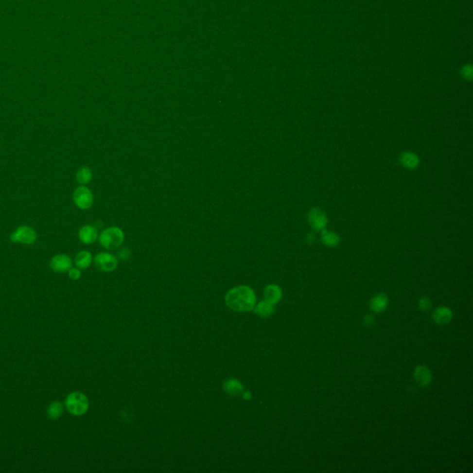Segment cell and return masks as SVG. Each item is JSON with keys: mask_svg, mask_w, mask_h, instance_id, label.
<instances>
[{"mask_svg": "<svg viewBox=\"0 0 473 473\" xmlns=\"http://www.w3.org/2000/svg\"><path fill=\"white\" fill-rule=\"evenodd\" d=\"M94 265L102 272H112L118 266V259L109 252H99L94 257Z\"/></svg>", "mask_w": 473, "mask_h": 473, "instance_id": "8992f818", "label": "cell"}, {"mask_svg": "<svg viewBox=\"0 0 473 473\" xmlns=\"http://www.w3.org/2000/svg\"><path fill=\"white\" fill-rule=\"evenodd\" d=\"M63 410H64L63 405L60 402H58V401H55V402L51 403L48 406V408H47V416L49 417V419H51V420H56V419H58V418L62 416Z\"/></svg>", "mask_w": 473, "mask_h": 473, "instance_id": "ffe728a7", "label": "cell"}, {"mask_svg": "<svg viewBox=\"0 0 473 473\" xmlns=\"http://www.w3.org/2000/svg\"><path fill=\"white\" fill-rule=\"evenodd\" d=\"M399 162L407 169H415L420 164V158L415 153L404 152L399 157Z\"/></svg>", "mask_w": 473, "mask_h": 473, "instance_id": "7c38bea8", "label": "cell"}, {"mask_svg": "<svg viewBox=\"0 0 473 473\" xmlns=\"http://www.w3.org/2000/svg\"><path fill=\"white\" fill-rule=\"evenodd\" d=\"M308 220L312 228L315 230L322 231L325 229L326 225H327V216L325 212L320 209V208H314L312 209L309 214H308Z\"/></svg>", "mask_w": 473, "mask_h": 473, "instance_id": "52a82bcc", "label": "cell"}, {"mask_svg": "<svg viewBox=\"0 0 473 473\" xmlns=\"http://www.w3.org/2000/svg\"><path fill=\"white\" fill-rule=\"evenodd\" d=\"M264 299L273 304H277L282 298V290L278 285L271 284L264 288Z\"/></svg>", "mask_w": 473, "mask_h": 473, "instance_id": "4fadbf2b", "label": "cell"}, {"mask_svg": "<svg viewBox=\"0 0 473 473\" xmlns=\"http://www.w3.org/2000/svg\"><path fill=\"white\" fill-rule=\"evenodd\" d=\"M130 256V251L128 248H121L120 251H118V257L121 260H127Z\"/></svg>", "mask_w": 473, "mask_h": 473, "instance_id": "cb8c5ba5", "label": "cell"}, {"mask_svg": "<svg viewBox=\"0 0 473 473\" xmlns=\"http://www.w3.org/2000/svg\"><path fill=\"white\" fill-rule=\"evenodd\" d=\"M97 239H98V231L93 226L85 225L80 228L79 240L84 244H87V245L93 244Z\"/></svg>", "mask_w": 473, "mask_h": 473, "instance_id": "30bf717a", "label": "cell"}, {"mask_svg": "<svg viewBox=\"0 0 473 473\" xmlns=\"http://www.w3.org/2000/svg\"><path fill=\"white\" fill-rule=\"evenodd\" d=\"M453 318L452 311L447 307H439L433 313V320L440 325H447Z\"/></svg>", "mask_w": 473, "mask_h": 473, "instance_id": "8fae6325", "label": "cell"}, {"mask_svg": "<svg viewBox=\"0 0 473 473\" xmlns=\"http://www.w3.org/2000/svg\"><path fill=\"white\" fill-rule=\"evenodd\" d=\"M50 268L56 273H67L72 267V260L67 254H56L50 260Z\"/></svg>", "mask_w": 473, "mask_h": 473, "instance_id": "ba28073f", "label": "cell"}, {"mask_svg": "<svg viewBox=\"0 0 473 473\" xmlns=\"http://www.w3.org/2000/svg\"><path fill=\"white\" fill-rule=\"evenodd\" d=\"M93 262V256L92 253L88 251H82L77 253L75 257V265L79 269H87Z\"/></svg>", "mask_w": 473, "mask_h": 473, "instance_id": "5bb4252c", "label": "cell"}, {"mask_svg": "<svg viewBox=\"0 0 473 473\" xmlns=\"http://www.w3.org/2000/svg\"><path fill=\"white\" fill-rule=\"evenodd\" d=\"M388 305V298L385 294H378L372 298L370 301L371 309L375 313L384 312Z\"/></svg>", "mask_w": 473, "mask_h": 473, "instance_id": "2e32d148", "label": "cell"}, {"mask_svg": "<svg viewBox=\"0 0 473 473\" xmlns=\"http://www.w3.org/2000/svg\"><path fill=\"white\" fill-rule=\"evenodd\" d=\"M242 394H243V398L246 399V400H249V399H251V396L250 392H243Z\"/></svg>", "mask_w": 473, "mask_h": 473, "instance_id": "d4e9b609", "label": "cell"}, {"mask_svg": "<svg viewBox=\"0 0 473 473\" xmlns=\"http://www.w3.org/2000/svg\"><path fill=\"white\" fill-rule=\"evenodd\" d=\"M413 376H414V380L416 381L418 385L421 387L428 386L433 379L432 372L424 365L417 366L413 372Z\"/></svg>", "mask_w": 473, "mask_h": 473, "instance_id": "9c48e42d", "label": "cell"}, {"mask_svg": "<svg viewBox=\"0 0 473 473\" xmlns=\"http://www.w3.org/2000/svg\"><path fill=\"white\" fill-rule=\"evenodd\" d=\"M227 305L239 313H247L256 305V296L252 288L248 286H239L228 291L225 298Z\"/></svg>", "mask_w": 473, "mask_h": 473, "instance_id": "6da1fadb", "label": "cell"}, {"mask_svg": "<svg viewBox=\"0 0 473 473\" xmlns=\"http://www.w3.org/2000/svg\"><path fill=\"white\" fill-rule=\"evenodd\" d=\"M88 398L81 392H72L67 396L65 407L73 416H83L89 409Z\"/></svg>", "mask_w": 473, "mask_h": 473, "instance_id": "7a4b0ae2", "label": "cell"}, {"mask_svg": "<svg viewBox=\"0 0 473 473\" xmlns=\"http://www.w3.org/2000/svg\"><path fill=\"white\" fill-rule=\"evenodd\" d=\"M68 274H69V277L70 279L71 280H78V279H81L82 277V273H81V269H79L78 267H71L70 269L68 271Z\"/></svg>", "mask_w": 473, "mask_h": 473, "instance_id": "603a6c76", "label": "cell"}, {"mask_svg": "<svg viewBox=\"0 0 473 473\" xmlns=\"http://www.w3.org/2000/svg\"><path fill=\"white\" fill-rule=\"evenodd\" d=\"M275 305L276 304H273V303H271L269 301L264 299V300L259 302L258 304H256L253 308V311L256 315H258L259 316L267 317V316H270L274 314Z\"/></svg>", "mask_w": 473, "mask_h": 473, "instance_id": "e0dca14e", "label": "cell"}, {"mask_svg": "<svg viewBox=\"0 0 473 473\" xmlns=\"http://www.w3.org/2000/svg\"><path fill=\"white\" fill-rule=\"evenodd\" d=\"M124 232L118 227H110L105 228L99 235L98 240L103 248L106 250H115L120 248L124 242Z\"/></svg>", "mask_w": 473, "mask_h": 473, "instance_id": "3957f363", "label": "cell"}, {"mask_svg": "<svg viewBox=\"0 0 473 473\" xmlns=\"http://www.w3.org/2000/svg\"><path fill=\"white\" fill-rule=\"evenodd\" d=\"M92 178H93V172L89 167H80L76 172V180L81 185L85 186L90 183Z\"/></svg>", "mask_w": 473, "mask_h": 473, "instance_id": "d6986e66", "label": "cell"}, {"mask_svg": "<svg viewBox=\"0 0 473 473\" xmlns=\"http://www.w3.org/2000/svg\"><path fill=\"white\" fill-rule=\"evenodd\" d=\"M10 240L17 244L32 245L37 240V233L29 226H19L10 234Z\"/></svg>", "mask_w": 473, "mask_h": 473, "instance_id": "277c9868", "label": "cell"}, {"mask_svg": "<svg viewBox=\"0 0 473 473\" xmlns=\"http://www.w3.org/2000/svg\"><path fill=\"white\" fill-rule=\"evenodd\" d=\"M432 306V301L430 298L426 297H422L419 300V308L421 311H427Z\"/></svg>", "mask_w": 473, "mask_h": 473, "instance_id": "7402d4cb", "label": "cell"}, {"mask_svg": "<svg viewBox=\"0 0 473 473\" xmlns=\"http://www.w3.org/2000/svg\"><path fill=\"white\" fill-rule=\"evenodd\" d=\"M73 202L81 210H87L93 204V194L90 189L84 185L79 186L73 193Z\"/></svg>", "mask_w": 473, "mask_h": 473, "instance_id": "5b68a950", "label": "cell"}, {"mask_svg": "<svg viewBox=\"0 0 473 473\" xmlns=\"http://www.w3.org/2000/svg\"><path fill=\"white\" fill-rule=\"evenodd\" d=\"M321 240L325 246H328V247H335L340 242V238L336 233L329 231V230H326V229L322 230Z\"/></svg>", "mask_w": 473, "mask_h": 473, "instance_id": "ac0fdd59", "label": "cell"}, {"mask_svg": "<svg viewBox=\"0 0 473 473\" xmlns=\"http://www.w3.org/2000/svg\"><path fill=\"white\" fill-rule=\"evenodd\" d=\"M473 66L471 64H466L464 65L461 70H460V75L461 77L463 78L465 81H469L471 82L473 80Z\"/></svg>", "mask_w": 473, "mask_h": 473, "instance_id": "44dd1931", "label": "cell"}, {"mask_svg": "<svg viewBox=\"0 0 473 473\" xmlns=\"http://www.w3.org/2000/svg\"><path fill=\"white\" fill-rule=\"evenodd\" d=\"M224 391L230 396H238L243 393L244 386L241 381L237 379H228L223 385Z\"/></svg>", "mask_w": 473, "mask_h": 473, "instance_id": "9a60e30c", "label": "cell"}]
</instances>
